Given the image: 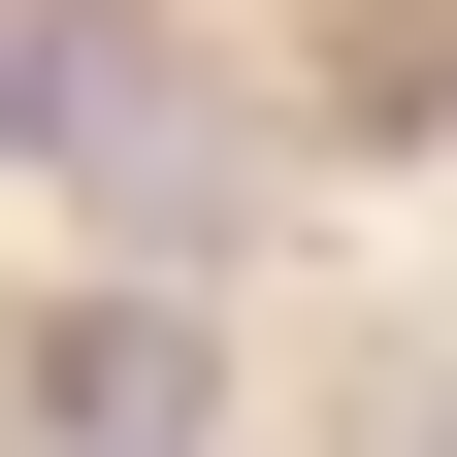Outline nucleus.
Listing matches in <instances>:
<instances>
[{"mask_svg": "<svg viewBox=\"0 0 457 457\" xmlns=\"http://www.w3.org/2000/svg\"><path fill=\"white\" fill-rule=\"evenodd\" d=\"M0 131H33V163H98L131 228H228V196H262V131H228V98L163 66V33H98V0H33V66H0Z\"/></svg>", "mask_w": 457, "mask_h": 457, "instance_id": "f257e3e1", "label": "nucleus"}, {"mask_svg": "<svg viewBox=\"0 0 457 457\" xmlns=\"http://www.w3.org/2000/svg\"><path fill=\"white\" fill-rule=\"evenodd\" d=\"M33 457H196V327H163V295L33 327Z\"/></svg>", "mask_w": 457, "mask_h": 457, "instance_id": "f03ea898", "label": "nucleus"}]
</instances>
